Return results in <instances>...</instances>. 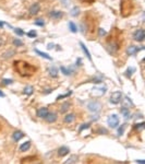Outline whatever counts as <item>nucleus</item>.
Returning a JSON list of instances; mask_svg holds the SVG:
<instances>
[{"label": "nucleus", "mask_w": 145, "mask_h": 164, "mask_svg": "<svg viewBox=\"0 0 145 164\" xmlns=\"http://www.w3.org/2000/svg\"><path fill=\"white\" fill-rule=\"evenodd\" d=\"M35 158L36 157H26L25 159L21 160V163H36V162H39V160H37Z\"/></svg>", "instance_id": "obj_17"}, {"label": "nucleus", "mask_w": 145, "mask_h": 164, "mask_svg": "<svg viewBox=\"0 0 145 164\" xmlns=\"http://www.w3.org/2000/svg\"><path fill=\"white\" fill-rule=\"evenodd\" d=\"M41 11V5L39 3H34V5H32V7L30 8V15H36L37 13Z\"/></svg>", "instance_id": "obj_10"}, {"label": "nucleus", "mask_w": 145, "mask_h": 164, "mask_svg": "<svg viewBox=\"0 0 145 164\" xmlns=\"http://www.w3.org/2000/svg\"><path fill=\"white\" fill-rule=\"evenodd\" d=\"M123 44H124V37L122 31L119 30L118 27H114L106 37L105 48L109 55L117 56L121 52Z\"/></svg>", "instance_id": "obj_2"}, {"label": "nucleus", "mask_w": 145, "mask_h": 164, "mask_svg": "<svg viewBox=\"0 0 145 164\" xmlns=\"http://www.w3.org/2000/svg\"><path fill=\"white\" fill-rule=\"evenodd\" d=\"M80 46L82 47V49H83V52L85 53V55H86V57L90 59V60H92V56H91V54H90V52H88V49L86 48V46H85L84 44L82 42H80Z\"/></svg>", "instance_id": "obj_22"}, {"label": "nucleus", "mask_w": 145, "mask_h": 164, "mask_svg": "<svg viewBox=\"0 0 145 164\" xmlns=\"http://www.w3.org/2000/svg\"><path fill=\"white\" fill-rule=\"evenodd\" d=\"M108 125L110 126V128H117L119 125H120V119L119 117L116 115V114H112L108 117Z\"/></svg>", "instance_id": "obj_6"}, {"label": "nucleus", "mask_w": 145, "mask_h": 164, "mask_svg": "<svg viewBox=\"0 0 145 164\" xmlns=\"http://www.w3.org/2000/svg\"><path fill=\"white\" fill-rule=\"evenodd\" d=\"M121 97H122V94H121V92L117 91V92H114L112 94H111V96H110V103L112 104H118L119 102L121 101Z\"/></svg>", "instance_id": "obj_8"}, {"label": "nucleus", "mask_w": 145, "mask_h": 164, "mask_svg": "<svg viewBox=\"0 0 145 164\" xmlns=\"http://www.w3.org/2000/svg\"><path fill=\"white\" fill-rule=\"evenodd\" d=\"M81 5H83V6H91L93 5L96 0H78Z\"/></svg>", "instance_id": "obj_24"}, {"label": "nucleus", "mask_w": 145, "mask_h": 164, "mask_svg": "<svg viewBox=\"0 0 145 164\" xmlns=\"http://www.w3.org/2000/svg\"><path fill=\"white\" fill-rule=\"evenodd\" d=\"M31 141H26V142H24L23 145H21V147H20V151H22V152H25V151H27L29 149L31 148Z\"/></svg>", "instance_id": "obj_20"}, {"label": "nucleus", "mask_w": 145, "mask_h": 164, "mask_svg": "<svg viewBox=\"0 0 145 164\" xmlns=\"http://www.w3.org/2000/svg\"><path fill=\"white\" fill-rule=\"evenodd\" d=\"M27 36H29V37H32V38H34V37H36V36H37L36 31H30V32L27 33Z\"/></svg>", "instance_id": "obj_29"}, {"label": "nucleus", "mask_w": 145, "mask_h": 164, "mask_svg": "<svg viewBox=\"0 0 145 164\" xmlns=\"http://www.w3.org/2000/svg\"><path fill=\"white\" fill-rule=\"evenodd\" d=\"M75 120V115H74V113H69V114H67L65 116V118H63V122L65 124H71Z\"/></svg>", "instance_id": "obj_13"}, {"label": "nucleus", "mask_w": 145, "mask_h": 164, "mask_svg": "<svg viewBox=\"0 0 145 164\" xmlns=\"http://www.w3.org/2000/svg\"><path fill=\"white\" fill-rule=\"evenodd\" d=\"M102 106H103V104L100 102H98V101H91L88 103V105H87L88 109L91 112H93V113H98L102 109Z\"/></svg>", "instance_id": "obj_5"}, {"label": "nucleus", "mask_w": 145, "mask_h": 164, "mask_svg": "<svg viewBox=\"0 0 145 164\" xmlns=\"http://www.w3.org/2000/svg\"><path fill=\"white\" fill-rule=\"evenodd\" d=\"M0 97H5V93L2 91H0Z\"/></svg>", "instance_id": "obj_40"}, {"label": "nucleus", "mask_w": 145, "mask_h": 164, "mask_svg": "<svg viewBox=\"0 0 145 164\" xmlns=\"http://www.w3.org/2000/svg\"><path fill=\"white\" fill-rule=\"evenodd\" d=\"M60 70L62 71V72L65 73V74H67V76H69V74H71V71L69 70V69H67L66 67H61Z\"/></svg>", "instance_id": "obj_31"}, {"label": "nucleus", "mask_w": 145, "mask_h": 164, "mask_svg": "<svg viewBox=\"0 0 145 164\" xmlns=\"http://www.w3.org/2000/svg\"><path fill=\"white\" fill-rule=\"evenodd\" d=\"M13 45H14V46H22V45H23V43L21 42V41H20V39H17V38H14V39H13Z\"/></svg>", "instance_id": "obj_28"}, {"label": "nucleus", "mask_w": 145, "mask_h": 164, "mask_svg": "<svg viewBox=\"0 0 145 164\" xmlns=\"http://www.w3.org/2000/svg\"><path fill=\"white\" fill-rule=\"evenodd\" d=\"M48 73L51 78L56 79V78H58L59 70H58V68H56V67H50V68H48Z\"/></svg>", "instance_id": "obj_15"}, {"label": "nucleus", "mask_w": 145, "mask_h": 164, "mask_svg": "<svg viewBox=\"0 0 145 164\" xmlns=\"http://www.w3.org/2000/svg\"><path fill=\"white\" fill-rule=\"evenodd\" d=\"M69 152H70V149L68 147H61L58 149V155L59 157H66Z\"/></svg>", "instance_id": "obj_18"}, {"label": "nucleus", "mask_w": 145, "mask_h": 164, "mask_svg": "<svg viewBox=\"0 0 145 164\" xmlns=\"http://www.w3.org/2000/svg\"><path fill=\"white\" fill-rule=\"evenodd\" d=\"M135 9V5L133 0H121L120 2V13L122 18L130 17Z\"/></svg>", "instance_id": "obj_4"}, {"label": "nucleus", "mask_w": 145, "mask_h": 164, "mask_svg": "<svg viewBox=\"0 0 145 164\" xmlns=\"http://www.w3.org/2000/svg\"><path fill=\"white\" fill-rule=\"evenodd\" d=\"M88 126H90L88 124H86V125H82V126H81V128H80V131H82L83 129H86V128L88 127Z\"/></svg>", "instance_id": "obj_38"}, {"label": "nucleus", "mask_w": 145, "mask_h": 164, "mask_svg": "<svg viewBox=\"0 0 145 164\" xmlns=\"http://www.w3.org/2000/svg\"><path fill=\"white\" fill-rule=\"evenodd\" d=\"M80 29L82 34L86 36L87 39H95L97 36V30H98V18L95 13L92 11H87L81 19L80 22Z\"/></svg>", "instance_id": "obj_1"}, {"label": "nucleus", "mask_w": 145, "mask_h": 164, "mask_svg": "<svg viewBox=\"0 0 145 164\" xmlns=\"http://www.w3.org/2000/svg\"><path fill=\"white\" fill-rule=\"evenodd\" d=\"M69 29H70V31H71L72 33H76V32H78V27H76V25H75L74 22H70V23H69Z\"/></svg>", "instance_id": "obj_26"}, {"label": "nucleus", "mask_w": 145, "mask_h": 164, "mask_svg": "<svg viewBox=\"0 0 145 164\" xmlns=\"http://www.w3.org/2000/svg\"><path fill=\"white\" fill-rule=\"evenodd\" d=\"M145 38V31L142 30V29H139L136 30L134 33H133V39L136 41V42H143Z\"/></svg>", "instance_id": "obj_7"}, {"label": "nucleus", "mask_w": 145, "mask_h": 164, "mask_svg": "<svg viewBox=\"0 0 145 164\" xmlns=\"http://www.w3.org/2000/svg\"><path fill=\"white\" fill-rule=\"evenodd\" d=\"M57 118H58V116H57V114L56 113H48V115L45 117V119H46V122H49V124H53V122H55L56 120H57Z\"/></svg>", "instance_id": "obj_11"}, {"label": "nucleus", "mask_w": 145, "mask_h": 164, "mask_svg": "<svg viewBox=\"0 0 145 164\" xmlns=\"http://www.w3.org/2000/svg\"><path fill=\"white\" fill-rule=\"evenodd\" d=\"M140 49L141 48H139L138 46H135V45H130L129 47H128V49H127V54H128V56H132V55H135L138 52H139Z\"/></svg>", "instance_id": "obj_12"}, {"label": "nucleus", "mask_w": 145, "mask_h": 164, "mask_svg": "<svg viewBox=\"0 0 145 164\" xmlns=\"http://www.w3.org/2000/svg\"><path fill=\"white\" fill-rule=\"evenodd\" d=\"M23 93H24L25 95H32V94L34 93V88H33V86H31V85H27V86H25L24 88Z\"/></svg>", "instance_id": "obj_21"}, {"label": "nucleus", "mask_w": 145, "mask_h": 164, "mask_svg": "<svg viewBox=\"0 0 145 164\" xmlns=\"http://www.w3.org/2000/svg\"><path fill=\"white\" fill-rule=\"evenodd\" d=\"M69 108H70V103H68V102H65V103L61 104L60 106V113L61 114H67V112L69 110Z\"/></svg>", "instance_id": "obj_19"}, {"label": "nucleus", "mask_w": 145, "mask_h": 164, "mask_svg": "<svg viewBox=\"0 0 145 164\" xmlns=\"http://www.w3.org/2000/svg\"><path fill=\"white\" fill-rule=\"evenodd\" d=\"M49 109L47 107H41V108L37 110V116L41 117V118H45L46 116L48 115Z\"/></svg>", "instance_id": "obj_14"}, {"label": "nucleus", "mask_w": 145, "mask_h": 164, "mask_svg": "<svg viewBox=\"0 0 145 164\" xmlns=\"http://www.w3.org/2000/svg\"><path fill=\"white\" fill-rule=\"evenodd\" d=\"M3 45H5V39L0 37V47H1V46H3Z\"/></svg>", "instance_id": "obj_39"}, {"label": "nucleus", "mask_w": 145, "mask_h": 164, "mask_svg": "<svg viewBox=\"0 0 145 164\" xmlns=\"http://www.w3.org/2000/svg\"><path fill=\"white\" fill-rule=\"evenodd\" d=\"M107 33H106V31L104 30V29H100V27H98V30H97V35H99V36H105Z\"/></svg>", "instance_id": "obj_27"}, {"label": "nucleus", "mask_w": 145, "mask_h": 164, "mask_svg": "<svg viewBox=\"0 0 145 164\" xmlns=\"http://www.w3.org/2000/svg\"><path fill=\"white\" fill-rule=\"evenodd\" d=\"M48 17L50 19H53V20H60L62 17H63V12L62 11H50L48 12Z\"/></svg>", "instance_id": "obj_9"}, {"label": "nucleus", "mask_w": 145, "mask_h": 164, "mask_svg": "<svg viewBox=\"0 0 145 164\" xmlns=\"http://www.w3.org/2000/svg\"><path fill=\"white\" fill-rule=\"evenodd\" d=\"M2 25H3V23H2V22H0V27H2Z\"/></svg>", "instance_id": "obj_41"}, {"label": "nucleus", "mask_w": 145, "mask_h": 164, "mask_svg": "<svg viewBox=\"0 0 145 164\" xmlns=\"http://www.w3.org/2000/svg\"><path fill=\"white\" fill-rule=\"evenodd\" d=\"M121 114L123 115V117H124L126 119H128V118L130 117V110L128 109V107H122V108H121Z\"/></svg>", "instance_id": "obj_23"}, {"label": "nucleus", "mask_w": 145, "mask_h": 164, "mask_svg": "<svg viewBox=\"0 0 145 164\" xmlns=\"http://www.w3.org/2000/svg\"><path fill=\"white\" fill-rule=\"evenodd\" d=\"M14 32L18 34L19 36H23L25 33H24V31L23 30H20V29H14Z\"/></svg>", "instance_id": "obj_30"}, {"label": "nucleus", "mask_w": 145, "mask_h": 164, "mask_svg": "<svg viewBox=\"0 0 145 164\" xmlns=\"http://www.w3.org/2000/svg\"><path fill=\"white\" fill-rule=\"evenodd\" d=\"M37 25H41V26H44L45 25V23H44V21H42V20H37L36 22H35Z\"/></svg>", "instance_id": "obj_35"}, {"label": "nucleus", "mask_w": 145, "mask_h": 164, "mask_svg": "<svg viewBox=\"0 0 145 164\" xmlns=\"http://www.w3.org/2000/svg\"><path fill=\"white\" fill-rule=\"evenodd\" d=\"M79 13H80L79 8H73V9H72V11H71V14H72L73 17H75V15H78Z\"/></svg>", "instance_id": "obj_32"}, {"label": "nucleus", "mask_w": 145, "mask_h": 164, "mask_svg": "<svg viewBox=\"0 0 145 164\" xmlns=\"http://www.w3.org/2000/svg\"><path fill=\"white\" fill-rule=\"evenodd\" d=\"M124 128H126V125H122V126H120V127H119V129H118V136H121V135L123 134Z\"/></svg>", "instance_id": "obj_34"}, {"label": "nucleus", "mask_w": 145, "mask_h": 164, "mask_svg": "<svg viewBox=\"0 0 145 164\" xmlns=\"http://www.w3.org/2000/svg\"><path fill=\"white\" fill-rule=\"evenodd\" d=\"M23 137H24V133H22L21 130H15V131L13 133V136H12L14 141H19V140L22 139Z\"/></svg>", "instance_id": "obj_16"}, {"label": "nucleus", "mask_w": 145, "mask_h": 164, "mask_svg": "<svg viewBox=\"0 0 145 164\" xmlns=\"http://www.w3.org/2000/svg\"><path fill=\"white\" fill-rule=\"evenodd\" d=\"M12 68L21 78H32L38 71V67L24 59H17L12 62Z\"/></svg>", "instance_id": "obj_3"}, {"label": "nucleus", "mask_w": 145, "mask_h": 164, "mask_svg": "<svg viewBox=\"0 0 145 164\" xmlns=\"http://www.w3.org/2000/svg\"><path fill=\"white\" fill-rule=\"evenodd\" d=\"M13 54H15V52H14V50H9V52H7V53H5V54H3V57L8 58V57L12 56Z\"/></svg>", "instance_id": "obj_33"}, {"label": "nucleus", "mask_w": 145, "mask_h": 164, "mask_svg": "<svg viewBox=\"0 0 145 164\" xmlns=\"http://www.w3.org/2000/svg\"><path fill=\"white\" fill-rule=\"evenodd\" d=\"M133 70H134L133 68H129V71H127V72H126V76H129V77H130V74L133 72Z\"/></svg>", "instance_id": "obj_37"}, {"label": "nucleus", "mask_w": 145, "mask_h": 164, "mask_svg": "<svg viewBox=\"0 0 145 164\" xmlns=\"http://www.w3.org/2000/svg\"><path fill=\"white\" fill-rule=\"evenodd\" d=\"M12 82H13L12 80H7V79H5V80H3V82H2V83H3V84H11Z\"/></svg>", "instance_id": "obj_36"}, {"label": "nucleus", "mask_w": 145, "mask_h": 164, "mask_svg": "<svg viewBox=\"0 0 145 164\" xmlns=\"http://www.w3.org/2000/svg\"><path fill=\"white\" fill-rule=\"evenodd\" d=\"M35 52H36L37 54L39 55V56H42V57H44V58H46V59H49V60H51L53 58L49 56V55H47V54H45L44 52H41V50H38V49H35Z\"/></svg>", "instance_id": "obj_25"}]
</instances>
